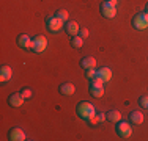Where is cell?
I'll list each match as a JSON object with an SVG mask.
<instances>
[{"label":"cell","mask_w":148,"mask_h":141,"mask_svg":"<svg viewBox=\"0 0 148 141\" xmlns=\"http://www.w3.org/2000/svg\"><path fill=\"white\" fill-rule=\"evenodd\" d=\"M76 113H77V116H79L80 119H84V121H88L90 118L96 116L95 107L90 104V102H87V100L79 102V105H77V108H76Z\"/></svg>","instance_id":"cell-1"},{"label":"cell","mask_w":148,"mask_h":141,"mask_svg":"<svg viewBox=\"0 0 148 141\" xmlns=\"http://www.w3.org/2000/svg\"><path fill=\"white\" fill-rule=\"evenodd\" d=\"M46 28H47L51 33H58L62 31V28H65V22L62 19H58L57 16H47L46 17Z\"/></svg>","instance_id":"cell-2"},{"label":"cell","mask_w":148,"mask_h":141,"mask_svg":"<svg viewBox=\"0 0 148 141\" xmlns=\"http://www.w3.org/2000/svg\"><path fill=\"white\" fill-rule=\"evenodd\" d=\"M104 82L99 79V77H96V79L90 80V94L93 97H103L104 96Z\"/></svg>","instance_id":"cell-3"},{"label":"cell","mask_w":148,"mask_h":141,"mask_svg":"<svg viewBox=\"0 0 148 141\" xmlns=\"http://www.w3.org/2000/svg\"><path fill=\"white\" fill-rule=\"evenodd\" d=\"M132 27L136 30H147L148 28V13H137L132 17Z\"/></svg>","instance_id":"cell-4"},{"label":"cell","mask_w":148,"mask_h":141,"mask_svg":"<svg viewBox=\"0 0 148 141\" xmlns=\"http://www.w3.org/2000/svg\"><path fill=\"white\" fill-rule=\"evenodd\" d=\"M46 49H47V39H46L43 35L35 36L33 41H32V50L36 52V54H43Z\"/></svg>","instance_id":"cell-5"},{"label":"cell","mask_w":148,"mask_h":141,"mask_svg":"<svg viewBox=\"0 0 148 141\" xmlns=\"http://www.w3.org/2000/svg\"><path fill=\"white\" fill-rule=\"evenodd\" d=\"M117 133L118 136H121V138H129V136L132 135V127L129 122L126 121H120L117 122Z\"/></svg>","instance_id":"cell-6"},{"label":"cell","mask_w":148,"mask_h":141,"mask_svg":"<svg viewBox=\"0 0 148 141\" xmlns=\"http://www.w3.org/2000/svg\"><path fill=\"white\" fill-rule=\"evenodd\" d=\"M101 14L106 19H114L117 16V6L110 5L109 2H103L101 3Z\"/></svg>","instance_id":"cell-7"},{"label":"cell","mask_w":148,"mask_h":141,"mask_svg":"<svg viewBox=\"0 0 148 141\" xmlns=\"http://www.w3.org/2000/svg\"><path fill=\"white\" fill-rule=\"evenodd\" d=\"M8 138L11 141H24V140H27V135H25V132H24L22 129L13 127V129L8 132Z\"/></svg>","instance_id":"cell-8"},{"label":"cell","mask_w":148,"mask_h":141,"mask_svg":"<svg viewBox=\"0 0 148 141\" xmlns=\"http://www.w3.org/2000/svg\"><path fill=\"white\" fill-rule=\"evenodd\" d=\"M65 31L73 38V36H77V35H79L80 27H79V24H77L76 20H68V22L65 24Z\"/></svg>","instance_id":"cell-9"},{"label":"cell","mask_w":148,"mask_h":141,"mask_svg":"<svg viewBox=\"0 0 148 141\" xmlns=\"http://www.w3.org/2000/svg\"><path fill=\"white\" fill-rule=\"evenodd\" d=\"M24 102H25V97H24L21 93H14V94H11V96L8 97V104L11 105V107H14V108L22 107Z\"/></svg>","instance_id":"cell-10"},{"label":"cell","mask_w":148,"mask_h":141,"mask_svg":"<svg viewBox=\"0 0 148 141\" xmlns=\"http://www.w3.org/2000/svg\"><path fill=\"white\" fill-rule=\"evenodd\" d=\"M32 38L29 35H19L17 36V45L21 49H25V50H32Z\"/></svg>","instance_id":"cell-11"},{"label":"cell","mask_w":148,"mask_h":141,"mask_svg":"<svg viewBox=\"0 0 148 141\" xmlns=\"http://www.w3.org/2000/svg\"><path fill=\"white\" fill-rule=\"evenodd\" d=\"M143 121H145V118H143V113H140V111H131L129 113V122L134 125H140V124H143Z\"/></svg>","instance_id":"cell-12"},{"label":"cell","mask_w":148,"mask_h":141,"mask_svg":"<svg viewBox=\"0 0 148 141\" xmlns=\"http://www.w3.org/2000/svg\"><path fill=\"white\" fill-rule=\"evenodd\" d=\"M13 77V69L10 66H2L0 68V82L5 83V82H10Z\"/></svg>","instance_id":"cell-13"},{"label":"cell","mask_w":148,"mask_h":141,"mask_svg":"<svg viewBox=\"0 0 148 141\" xmlns=\"http://www.w3.org/2000/svg\"><path fill=\"white\" fill-rule=\"evenodd\" d=\"M98 77H99L104 83L110 82V79H112V69L110 68H106V66L99 68V69H98Z\"/></svg>","instance_id":"cell-14"},{"label":"cell","mask_w":148,"mask_h":141,"mask_svg":"<svg viewBox=\"0 0 148 141\" xmlns=\"http://www.w3.org/2000/svg\"><path fill=\"white\" fill-rule=\"evenodd\" d=\"M58 89H60V94H63V96H73L76 93V86L73 83H63L60 85Z\"/></svg>","instance_id":"cell-15"},{"label":"cell","mask_w":148,"mask_h":141,"mask_svg":"<svg viewBox=\"0 0 148 141\" xmlns=\"http://www.w3.org/2000/svg\"><path fill=\"white\" fill-rule=\"evenodd\" d=\"M80 66L84 69H91V68H96V60L93 56H85V58L80 60Z\"/></svg>","instance_id":"cell-16"},{"label":"cell","mask_w":148,"mask_h":141,"mask_svg":"<svg viewBox=\"0 0 148 141\" xmlns=\"http://www.w3.org/2000/svg\"><path fill=\"white\" fill-rule=\"evenodd\" d=\"M107 121L117 124V122L121 121V113H120L118 110H110V111H107Z\"/></svg>","instance_id":"cell-17"},{"label":"cell","mask_w":148,"mask_h":141,"mask_svg":"<svg viewBox=\"0 0 148 141\" xmlns=\"http://www.w3.org/2000/svg\"><path fill=\"white\" fill-rule=\"evenodd\" d=\"M71 47H74V49H80L84 45V38H80L79 35H77V36H73L71 38Z\"/></svg>","instance_id":"cell-18"},{"label":"cell","mask_w":148,"mask_h":141,"mask_svg":"<svg viewBox=\"0 0 148 141\" xmlns=\"http://www.w3.org/2000/svg\"><path fill=\"white\" fill-rule=\"evenodd\" d=\"M55 16H57L58 17V19H62L63 20V22H68V20H69V13L68 11H66V9H58V11L57 13H55Z\"/></svg>","instance_id":"cell-19"},{"label":"cell","mask_w":148,"mask_h":141,"mask_svg":"<svg viewBox=\"0 0 148 141\" xmlns=\"http://www.w3.org/2000/svg\"><path fill=\"white\" fill-rule=\"evenodd\" d=\"M85 74H87V79L88 80H93V79H96L98 77V70L95 69V68H91V69H85Z\"/></svg>","instance_id":"cell-20"},{"label":"cell","mask_w":148,"mask_h":141,"mask_svg":"<svg viewBox=\"0 0 148 141\" xmlns=\"http://www.w3.org/2000/svg\"><path fill=\"white\" fill-rule=\"evenodd\" d=\"M139 104H140V107L142 108H147L148 110V96H142L139 99Z\"/></svg>","instance_id":"cell-21"},{"label":"cell","mask_w":148,"mask_h":141,"mask_svg":"<svg viewBox=\"0 0 148 141\" xmlns=\"http://www.w3.org/2000/svg\"><path fill=\"white\" fill-rule=\"evenodd\" d=\"M21 94H22L25 99H30L32 97V89H30V88H24V89L21 91Z\"/></svg>","instance_id":"cell-22"},{"label":"cell","mask_w":148,"mask_h":141,"mask_svg":"<svg viewBox=\"0 0 148 141\" xmlns=\"http://www.w3.org/2000/svg\"><path fill=\"white\" fill-rule=\"evenodd\" d=\"M88 35H90V31L87 30V28H80V31H79V36L80 38H84V39H85V38H88Z\"/></svg>","instance_id":"cell-23"},{"label":"cell","mask_w":148,"mask_h":141,"mask_svg":"<svg viewBox=\"0 0 148 141\" xmlns=\"http://www.w3.org/2000/svg\"><path fill=\"white\" fill-rule=\"evenodd\" d=\"M96 118H98V122H104L106 119H107V115H106V113H98Z\"/></svg>","instance_id":"cell-24"},{"label":"cell","mask_w":148,"mask_h":141,"mask_svg":"<svg viewBox=\"0 0 148 141\" xmlns=\"http://www.w3.org/2000/svg\"><path fill=\"white\" fill-rule=\"evenodd\" d=\"M87 122H88V124H91V125H95V124H98V118H96V116H93V118H90Z\"/></svg>","instance_id":"cell-25"},{"label":"cell","mask_w":148,"mask_h":141,"mask_svg":"<svg viewBox=\"0 0 148 141\" xmlns=\"http://www.w3.org/2000/svg\"><path fill=\"white\" fill-rule=\"evenodd\" d=\"M110 5H114V6H117V3H118V0H107Z\"/></svg>","instance_id":"cell-26"},{"label":"cell","mask_w":148,"mask_h":141,"mask_svg":"<svg viewBox=\"0 0 148 141\" xmlns=\"http://www.w3.org/2000/svg\"><path fill=\"white\" fill-rule=\"evenodd\" d=\"M145 13H148V3H147V6H145Z\"/></svg>","instance_id":"cell-27"}]
</instances>
